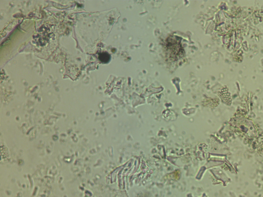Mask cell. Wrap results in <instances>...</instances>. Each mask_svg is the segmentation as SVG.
Here are the masks:
<instances>
[{
  "mask_svg": "<svg viewBox=\"0 0 263 197\" xmlns=\"http://www.w3.org/2000/svg\"><path fill=\"white\" fill-rule=\"evenodd\" d=\"M99 58L103 63H107L110 60V55L106 52L100 53L99 55Z\"/></svg>",
  "mask_w": 263,
  "mask_h": 197,
  "instance_id": "obj_1",
  "label": "cell"
}]
</instances>
